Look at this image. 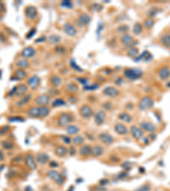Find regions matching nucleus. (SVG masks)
I'll return each instance as SVG.
<instances>
[{
    "mask_svg": "<svg viewBox=\"0 0 170 191\" xmlns=\"http://www.w3.org/2000/svg\"><path fill=\"white\" fill-rule=\"evenodd\" d=\"M50 108L49 106H38L34 105L29 108L27 114L31 118H45L50 114Z\"/></svg>",
    "mask_w": 170,
    "mask_h": 191,
    "instance_id": "obj_1",
    "label": "nucleus"
},
{
    "mask_svg": "<svg viewBox=\"0 0 170 191\" xmlns=\"http://www.w3.org/2000/svg\"><path fill=\"white\" fill-rule=\"evenodd\" d=\"M74 122L73 115L69 112H62L59 115V117L57 119V126L59 128H66L67 126L72 124Z\"/></svg>",
    "mask_w": 170,
    "mask_h": 191,
    "instance_id": "obj_2",
    "label": "nucleus"
},
{
    "mask_svg": "<svg viewBox=\"0 0 170 191\" xmlns=\"http://www.w3.org/2000/svg\"><path fill=\"white\" fill-rule=\"evenodd\" d=\"M47 177L52 180L55 183H56L58 185H61L63 183L65 182V177L60 172H58L56 170L51 169L47 172Z\"/></svg>",
    "mask_w": 170,
    "mask_h": 191,
    "instance_id": "obj_3",
    "label": "nucleus"
},
{
    "mask_svg": "<svg viewBox=\"0 0 170 191\" xmlns=\"http://www.w3.org/2000/svg\"><path fill=\"white\" fill-rule=\"evenodd\" d=\"M124 76L128 80H137L143 75V72L138 68H129L123 72Z\"/></svg>",
    "mask_w": 170,
    "mask_h": 191,
    "instance_id": "obj_4",
    "label": "nucleus"
},
{
    "mask_svg": "<svg viewBox=\"0 0 170 191\" xmlns=\"http://www.w3.org/2000/svg\"><path fill=\"white\" fill-rule=\"evenodd\" d=\"M154 100L150 96H144L139 102V109L141 111L149 110L153 107Z\"/></svg>",
    "mask_w": 170,
    "mask_h": 191,
    "instance_id": "obj_5",
    "label": "nucleus"
},
{
    "mask_svg": "<svg viewBox=\"0 0 170 191\" xmlns=\"http://www.w3.org/2000/svg\"><path fill=\"white\" fill-rule=\"evenodd\" d=\"M79 114L83 119L89 120L94 116L95 111L90 105H83L79 108Z\"/></svg>",
    "mask_w": 170,
    "mask_h": 191,
    "instance_id": "obj_6",
    "label": "nucleus"
},
{
    "mask_svg": "<svg viewBox=\"0 0 170 191\" xmlns=\"http://www.w3.org/2000/svg\"><path fill=\"white\" fill-rule=\"evenodd\" d=\"M24 162L25 165L29 168L30 170L34 171L38 168V163L36 162L35 157H33L32 154H26L24 156Z\"/></svg>",
    "mask_w": 170,
    "mask_h": 191,
    "instance_id": "obj_7",
    "label": "nucleus"
},
{
    "mask_svg": "<svg viewBox=\"0 0 170 191\" xmlns=\"http://www.w3.org/2000/svg\"><path fill=\"white\" fill-rule=\"evenodd\" d=\"M24 14H25V16L27 19L33 20L38 18V9L35 6H33V5H28V6H27V8L24 10Z\"/></svg>",
    "mask_w": 170,
    "mask_h": 191,
    "instance_id": "obj_8",
    "label": "nucleus"
},
{
    "mask_svg": "<svg viewBox=\"0 0 170 191\" xmlns=\"http://www.w3.org/2000/svg\"><path fill=\"white\" fill-rule=\"evenodd\" d=\"M34 102L38 106H49L51 104V97L49 94H40L35 99Z\"/></svg>",
    "mask_w": 170,
    "mask_h": 191,
    "instance_id": "obj_9",
    "label": "nucleus"
},
{
    "mask_svg": "<svg viewBox=\"0 0 170 191\" xmlns=\"http://www.w3.org/2000/svg\"><path fill=\"white\" fill-rule=\"evenodd\" d=\"M106 120V113L104 110H98L94 114V121L97 126H102Z\"/></svg>",
    "mask_w": 170,
    "mask_h": 191,
    "instance_id": "obj_10",
    "label": "nucleus"
},
{
    "mask_svg": "<svg viewBox=\"0 0 170 191\" xmlns=\"http://www.w3.org/2000/svg\"><path fill=\"white\" fill-rule=\"evenodd\" d=\"M98 139L103 144L106 145V146L112 145L114 143V141H115L113 136L112 134H108V133H100L98 135Z\"/></svg>",
    "mask_w": 170,
    "mask_h": 191,
    "instance_id": "obj_11",
    "label": "nucleus"
},
{
    "mask_svg": "<svg viewBox=\"0 0 170 191\" xmlns=\"http://www.w3.org/2000/svg\"><path fill=\"white\" fill-rule=\"evenodd\" d=\"M62 30L64 33L66 34L68 37H76L77 34V29L74 25L71 24L69 22H66L62 26Z\"/></svg>",
    "mask_w": 170,
    "mask_h": 191,
    "instance_id": "obj_12",
    "label": "nucleus"
},
{
    "mask_svg": "<svg viewBox=\"0 0 170 191\" xmlns=\"http://www.w3.org/2000/svg\"><path fill=\"white\" fill-rule=\"evenodd\" d=\"M40 83H41V79L38 75H33V76H30L27 82V86L32 90H36L38 87L40 86Z\"/></svg>",
    "mask_w": 170,
    "mask_h": 191,
    "instance_id": "obj_13",
    "label": "nucleus"
},
{
    "mask_svg": "<svg viewBox=\"0 0 170 191\" xmlns=\"http://www.w3.org/2000/svg\"><path fill=\"white\" fill-rule=\"evenodd\" d=\"M36 53H37V51H36L34 47L27 46L20 51V56L23 59L28 60V59H32V58L34 57L36 55Z\"/></svg>",
    "mask_w": 170,
    "mask_h": 191,
    "instance_id": "obj_14",
    "label": "nucleus"
},
{
    "mask_svg": "<svg viewBox=\"0 0 170 191\" xmlns=\"http://www.w3.org/2000/svg\"><path fill=\"white\" fill-rule=\"evenodd\" d=\"M140 128H141V130L145 133H147V134H153L155 133L157 129V127L156 125L151 123L150 122H142L140 124Z\"/></svg>",
    "mask_w": 170,
    "mask_h": 191,
    "instance_id": "obj_15",
    "label": "nucleus"
},
{
    "mask_svg": "<svg viewBox=\"0 0 170 191\" xmlns=\"http://www.w3.org/2000/svg\"><path fill=\"white\" fill-rule=\"evenodd\" d=\"M120 42L123 46H127V47H132V46L135 47V44H137V43H134V42H135L134 38L132 35L128 33L123 34L120 38Z\"/></svg>",
    "mask_w": 170,
    "mask_h": 191,
    "instance_id": "obj_16",
    "label": "nucleus"
},
{
    "mask_svg": "<svg viewBox=\"0 0 170 191\" xmlns=\"http://www.w3.org/2000/svg\"><path fill=\"white\" fill-rule=\"evenodd\" d=\"M129 132L132 135V137L135 140H140L143 139L144 137V132L142 131L141 128L140 127H138L137 125H133L130 127Z\"/></svg>",
    "mask_w": 170,
    "mask_h": 191,
    "instance_id": "obj_17",
    "label": "nucleus"
},
{
    "mask_svg": "<svg viewBox=\"0 0 170 191\" xmlns=\"http://www.w3.org/2000/svg\"><path fill=\"white\" fill-rule=\"evenodd\" d=\"M102 93H103L104 95L108 97V98H111V99H115L119 95V91H118V88H116L115 87L112 86H107L104 88Z\"/></svg>",
    "mask_w": 170,
    "mask_h": 191,
    "instance_id": "obj_18",
    "label": "nucleus"
},
{
    "mask_svg": "<svg viewBox=\"0 0 170 191\" xmlns=\"http://www.w3.org/2000/svg\"><path fill=\"white\" fill-rule=\"evenodd\" d=\"M92 18L89 14H81L77 19V24L79 26H86L90 24Z\"/></svg>",
    "mask_w": 170,
    "mask_h": 191,
    "instance_id": "obj_19",
    "label": "nucleus"
},
{
    "mask_svg": "<svg viewBox=\"0 0 170 191\" xmlns=\"http://www.w3.org/2000/svg\"><path fill=\"white\" fill-rule=\"evenodd\" d=\"M28 89L29 87L27 86V84H24V83L19 84V85L16 86V90H15L14 96L17 97V98H21L26 94H27Z\"/></svg>",
    "mask_w": 170,
    "mask_h": 191,
    "instance_id": "obj_20",
    "label": "nucleus"
},
{
    "mask_svg": "<svg viewBox=\"0 0 170 191\" xmlns=\"http://www.w3.org/2000/svg\"><path fill=\"white\" fill-rule=\"evenodd\" d=\"M105 153V148L100 144H95L91 147V155L93 157L97 158L101 156Z\"/></svg>",
    "mask_w": 170,
    "mask_h": 191,
    "instance_id": "obj_21",
    "label": "nucleus"
},
{
    "mask_svg": "<svg viewBox=\"0 0 170 191\" xmlns=\"http://www.w3.org/2000/svg\"><path fill=\"white\" fill-rule=\"evenodd\" d=\"M36 162L38 163V165L43 166L45 164H47L49 162V156L46 153L44 152H38L36 155Z\"/></svg>",
    "mask_w": 170,
    "mask_h": 191,
    "instance_id": "obj_22",
    "label": "nucleus"
},
{
    "mask_svg": "<svg viewBox=\"0 0 170 191\" xmlns=\"http://www.w3.org/2000/svg\"><path fill=\"white\" fill-rule=\"evenodd\" d=\"M114 131L118 135H127L129 132L127 126L123 124V123H121V122H118L114 126Z\"/></svg>",
    "mask_w": 170,
    "mask_h": 191,
    "instance_id": "obj_23",
    "label": "nucleus"
},
{
    "mask_svg": "<svg viewBox=\"0 0 170 191\" xmlns=\"http://www.w3.org/2000/svg\"><path fill=\"white\" fill-rule=\"evenodd\" d=\"M32 98H33L32 94H26V95L23 96V97L20 98L19 100L16 102L15 106H16V107H18V108H21V107H24L25 105H27L29 102L31 101Z\"/></svg>",
    "mask_w": 170,
    "mask_h": 191,
    "instance_id": "obj_24",
    "label": "nucleus"
},
{
    "mask_svg": "<svg viewBox=\"0 0 170 191\" xmlns=\"http://www.w3.org/2000/svg\"><path fill=\"white\" fill-rule=\"evenodd\" d=\"M158 77L162 81L168 80L170 77V67L166 66L162 67L158 72Z\"/></svg>",
    "mask_w": 170,
    "mask_h": 191,
    "instance_id": "obj_25",
    "label": "nucleus"
},
{
    "mask_svg": "<svg viewBox=\"0 0 170 191\" xmlns=\"http://www.w3.org/2000/svg\"><path fill=\"white\" fill-rule=\"evenodd\" d=\"M78 152L81 156L87 157L91 155V146L88 143H83L80 146V148L78 149Z\"/></svg>",
    "mask_w": 170,
    "mask_h": 191,
    "instance_id": "obj_26",
    "label": "nucleus"
},
{
    "mask_svg": "<svg viewBox=\"0 0 170 191\" xmlns=\"http://www.w3.org/2000/svg\"><path fill=\"white\" fill-rule=\"evenodd\" d=\"M68 154V149L64 145H58L55 149V155L59 157H64Z\"/></svg>",
    "mask_w": 170,
    "mask_h": 191,
    "instance_id": "obj_27",
    "label": "nucleus"
},
{
    "mask_svg": "<svg viewBox=\"0 0 170 191\" xmlns=\"http://www.w3.org/2000/svg\"><path fill=\"white\" fill-rule=\"evenodd\" d=\"M160 43L166 48H170V33H163L160 38Z\"/></svg>",
    "mask_w": 170,
    "mask_h": 191,
    "instance_id": "obj_28",
    "label": "nucleus"
},
{
    "mask_svg": "<svg viewBox=\"0 0 170 191\" xmlns=\"http://www.w3.org/2000/svg\"><path fill=\"white\" fill-rule=\"evenodd\" d=\"M80 132V128L79 127L76 126L74 124H71L67 126L66 128V134L70 135V136H75L77 134Z\"/></svg>",
    "mask_w": 170,
    "mask_h": 191,
    "instance_id": "obj_29",
    "label": "nucleus"
},
{
    "mask_svg": "<svg viewBox=\"0 0 170 191\" xmlns=\"http://www.w3.org/2000/svg\"><path fill=\"white\" fill-rule=\"evenodd\" d=\"M118 118L124 123H131L133 121L132 116L128 112H121L118 116Z\"/></svg>",
    "mask_w": 170,
    "mask_h": 191,
    "instance_id": "obj_30",
    "label": "nucleus"
},
{
    "mask_svg": "<svg viewBox=\"0 0 170 191\" xmlns=\"http://www.w3.org/2000/svg\"><path fill=\"white\" fill-rule=\"evenodd\" d=\"M13 76H14V78L15 80L21 81V80H23L24 78L27 77V72H26V70H24V69H17L14 72V75Z\"/></svg>",
    "mask_w": 170,
    "mask_h": 191,
    "instance_id": "obj_31",
    "label": "nucleus"
},
{
    "mask_svg": "<svg viewBox=\"0 0 170 191\" xmlns=\"http://www.w3.org/2000/svg\"><path fill=\"white\" fill-rule=\"evenodd\" d=\"M65 89L67 93L70 94H77L79 91V88L76 84L75 82H69L65 87Z\"/></svg>",
    "mask_w": 170,
    "mask_h": 191,
    "instance_id": "obj_32",
    "label": "nucleus"
},
{
    "mask_svg": "<svg viewBox=\"0 0 170 191\" xmlns=\"http://www.w3.org/2000/svg\"><path fill=\"white\" fill-rule=\"evenodd\" d=\"M49 82L51 83V85L55 88H58L62 84V79L61 76H57V75H52L49 77Z\"/></svg>",
    "mask_w": 170,
    "mask_h": 191,
    "instance_id": "obj_33",
    "label": "nucleus"
},
{
    "mask_svg": "<svg viewBox=\"0 0 170 191\" xmlns=\"http://www.w3.org/2000/svg\"><path fill=\"white\" fill-rule=\"evenodd\" d=\"M15 65H16V66H18L20 69H27V68H28L30 66V62H29L27 60H26V59H20L18 60L16 63H15Z\"/></svg>",
    "mask_w": 170,
    "mask_h": 191,
    "instance_id": "obj_34",
    "label": "nucleus"
},
{
    "mask_svg": "<svg viewBox=\"0 0 170 191\" xmlns=\"http://www.w3.org/2000/svg\"><path fill=\"white\" fill-rule=\"evenodd\" d=\"M61 38L58 35H55V34H52L48 38V42L52 45L59 44L61 43Z\"/></svg>",
    "mask_w": 170,
    "mask_h": 191,
    "instance_id": "obj_35",
    "label": "nucleus"
},
{
    "mask_svg": "<svg viewBox=\"0 0 170 191\" xmlns=\"http://www.w3.org/2000/svg\"><path fill=\"white\" fill-rule=\"evenodd\" d=\"M84 137L83 135H80V134H77L75 135L72 139H71V142L73 143L74 145H82L84 143Z\"/></svg>",
    "mask_w": 170,
    "mask_h": 191,
    "instance_id": "obj_36",
    "label": "nucleus"
},
{
    "mask_svg": "<svg viewBox=\"0 0 170 191\" xmlns=\"http://www.w3.org/2000/svg\"><path fill=\"white\" fill-rule=\"evenodd\" d=\"M127 54L129 57L134 58V59H136V58L139 56V49H138L136 47H134V46L129 47L128 49Z\"/></svg>",
    "mask_w": 170,
    "mask_h": 191,
    "instance_id": "obj_37",
    "label": "nucleus"
},
{
    "mask_svg": "<svg viewBox=\"0 0 170 191\" xmlns=\"http://www.w3.org/2000/svg\"><path fill=\"white\" fill-rule=\"evenodd\" d=\"M143 28H144V26L141 23L136 22L133 26V33L134 35H140L143 32Z\"/></svg>",
    "mask_w": 170,
    "mask_h": 191,
    "instance_id": "obj_38",
    "label": "nucleus"
},
{
    "mask_svg": "<svg viewBox=\"0 0 170 191\" xmlns=\"http://www.w3.org/2000/svg\"><path fill=\"white\" fill-rule=\"evenodd\" d=\"M66 102L63 99H61V98H57L55 100L51 102V106L55 108V107H61V106H64L66 105Z\"/></svg>",
    "mask_w": 170,
    "mask_h": 191,
    "instance_id": "obj_39",
    "label": "nucleus"
},
{
    "mask_svg": "<svg viewBox=\"0 0 170 191\" xmlns=\"http://www.w3.org/2000/svg\"><path fill=\"white\" fill-rule=\"evenodd\" d=\"M1 146L4 149H6V150H9V149H11L14 147V143H12L10 140H4L1 142Z\"/></svg>",
    "mask_w": 170,
    "mask_h": 191,
    "instance_id": "obj_40",
    "label": "nucleus"
},
{
    "mask_svg": "<svg viewBox=\"0 0 170 191\" xmlns=\"http://www.w3.org/2000/svg\"><path fill=\"white\" fill-rule=\"evenodd\" d=\"M154 24H155V21L152 18H148V19L145 20V21H144V26L147 30H151L153 27Z\"/></svg>",
    "mask_w": 170,
    "mask_h": 191,
    "instance_id": "obj_41",
    "label": "nucleus"
},
{
    "mask_svg": "<svg viewBox=\"0 0 170 191\" xmlns=\"http://www.w3.org/2000/svg\"><path fill=\"white\" fill-rule=\"evenodd\" d=\"M70 66H71V69H73V70L76 71V72H83V70L80 66H77V64L73 60H71V61H70Z\"/></svg>",
    "mask_w": 170,
    "mask_h": 191,
    "instance_id": "obj_42",
    "label": "nucleus"
},
{
    "mask_svg": "<svg viewBox=\"0 0 170 191\" xmlns=\"http://www.w3.org/2000/svg\"><path fill=\"white\" fill-rule=\"evenodd\" d=\"M128 30H129L128 26H127V25H121V26H119L118 28H117V32H119V33L125 34Z\"/></svg>",
    "mask_w": 170,
    "mask_h": 191,
    "instance_id": "obj_43",
    "label": "nucleus"
},
{
    "mask_svg": "<svg viewBox=\"0 0 170 191\" xmlns=\"http://www.w3.org/2000/svg\"><path fill=\"white\" fill-rule=\"evenodd\" d=\"M61 5L62 7L66 8V9H68V10H71L73 8V4L71 3V1H62L61 3Z\"/></svg>",
    "mask_w": 170,
    "mask_h": 191,
    "instance_id": "obj_44",
    "label": "nucleus"
},
{
    "mask_svg": "<svg viewBox=\"0 0 170 191\" xmlns=\"http://www.w3.org/2000/svg\"><path fill=\"white\" fill-rule=\"evenodd\" d=\"M151 187L150 184H144V185H142L140 186V188H138L135 191H151Z\"/></svg>",
    "mask_w": 170,
    "mask_h": 191,
    "instance_id": "obj_45",
    "label": "nucleus"
},
{
    "mask_svg": "<svg viewBox=\"0 0 170 191\" xmlns=\"http://www.w3.org/2000/svg\"><path fill=\"white\" fill-rule=\"evenodd\" d=\"M10 130V126H4L0 128V135H5V134L9 133Z\"/></svg>",
    "mask_w": 170,
    "mask_h": 191,
    "instance_id": "obj_46",
    "label": "nucleus"
},
{
    "mask_svg": "<svg viewBox=\"0 0 170 191\" xmlns=\"http://www.w3.org/2000/svg\"><path fill=\"white\" fill-rule=\"evenodd\" d=\"M98 88H99V84H97V83H95V84H93V85H88V86L84 87V90H95V89H97Z\"/></svg>",
    "mask_w": 170,
    "mask_h": 191,
    "instance_id": "obj_47",
    "label": "nucleus"
},
{
    "mask_svg": "<svg viewBox=\"0 0 170 191\" xmlns=\"http://www.w3.org/2000/svg\"><path fill=\"white\" fill-rule=\"evenodd\" d=\"M9 122H24L25 120L23 118H21L20 116H12V117H10L9 118Z\"/></svg>",
    "mask_w": 170,
    "mask_h": 191,
    "instance_id": "obj_48",
    "label": "nucleus"
},
{
    "mask_svg": "<svg viewBox=\"0 0 170 191\" xmlns=\"http://www.w3.org/2000/svg\"><path fill=\"white\" fill-rule=\"evenodd\" d=\"M62 140H63V142L66 144H70L71 143V139L70 137H68V136H62Z\"/></svg>",
    "mask_w": 170,
    "mask_h": 191,
    "instance_id": "obj_49",
    "label": "nucleus"
},
{
    "mask_svg": "<svg viewBox=\"0 0 170 191\" xmlns=\"http://www.w3.org/2000/svg\"><path fill=\"white\" fill-rule=\"evenodd\" d=\"M76 153H77V149L74 146H71L70 149H68V154L70 155V156H75Z\"/></svg>",
    "mask_w": 170,
    "mask_h": 191,
    "instance_id": "obj_50",
    "label": "nucleus"
},
{
    "mask_svg": "<svg viewBox=\"0 0 170 191\" xmlns=\"http://www.w3.org/2000/svg\"><path fill=\"white\" fill-rule=\"evenodd\" d=\"M49 167H51V168H54V167H59V163L55 162V161H51L50 162H49Z\"/></svg>",
    "mask_w": 170,
    "mask_h": 191,
    "instance_id": "obj_51",
    "label": "nucleus"
},
{
    "mask_svg": "<svg viewBox=\"0 0 170 191\" xmlns=\"http://www.w3.org/2000/svg\"><path fill=\"white\" fill-rule=\"evenodd\" d=\"M104 106H105V110H111V109L112 108V105L110 102H106V103L104 105Z\"/></svg>",
    "mask_w": 170,
    "mask_h": 191,
    "instance_id": "obj_52",
    "label": "nucleus"
},
{
    "mask_svg": "<svg viewBox=\"0 0 170 191\" xmlns=\"http://www.w3.org/2000/svg\"><path fill=\"white\" fill-rule=\"evenodd\" d=\"M0 41L2 43H5L7 41V38L5 37V34H3L2 32H0Z\"/></svg>",
    "mask_w": 170,
    "mask_h": 191,
    "instance_id": "obj_53",
    "label": "nucleus"
},
{
    "mask_svg": "<svg viewBox=\"0 0 170 191\" xmlns=\"http://www.w3.org/2000/svg\"><path fill=\"white\" fill-rule=\"evenodd\" d=\"M46 40V38L44 37V36H42V37H40L39 38H38L37 40H36V43H42V42H44Z\"/></svg>",
    "mask_w": 170,
    "mask_h": 191,
    "instance_id": "obj_54",
    "label": "nucleus"
},
{
    "mask_svg": "<svg viewBox=\"0 0 170 191\" xmlns=\"http://www.w3.org/2000/svg\"><path fill=\"white\" fill-rule=\"evenodd\" d=\"M5 4H4L3 2H1V1H0V14H2V13L5 11Z\"/></svg>",
    "mask_w": 170,
    "mask_h": 191,
    "instance_id": "obj_55",
    "label": "nucleus"
},
{
    "mask_svg": "<svg viewBox=\"0 0 170 191\" xmlns=\"http://www.w3.org/2000/svg\"><path fill=\"white\" fill-rule=\"evenodd\" d=\"M123 79L121 78V77H118L116 80H115V83L117 84V85H121L122 83H123Z\"/></svg>",
    "mask_w": 170,
    "mask_h": 191,
    "instance_id": "obj_56",
    "label": "nucleus"
},
{
    "mask_svg": "<svg viewBox=\"0 0 170 191\" xmlns=\"http://www.w3.org/2000/svg\"><path fill=\"white\" fill-rule=\"evenodd\" d=\"M36 33V30L35 29H33V31L32 32H30L28 34H27V38H32L33 36V34H35Z\"/></svg>",
    "mask_w": 170,
    "mask_h": 191,
    "instance_id": "obj_57",
    "label": "nucleus"
},
{
    "mask_svg": "<svg viewBox=\"0 0 170 191\" xmlns=\"http://www.w3.org/2000/svg\"><path fill=\"white\" fill-rule=\"evenodd\" d=\"M5 154L4 152L0 149V162H3V161H5Z\"/></svg>",
    "mask_w": 170,
    "mask_h": 191,
    "instance_id": "obj_58",
    "label": "nucleus"
},
{
    "mask_svg": "<svg viewBox=\"0 0 170 191\" xmlns=\"http://www.w3.org/2000/svg\"><path fill=\"white\" fill-rule=\"evenodd\" d=\"M0 75H1V71H0Z\"/></svg>",
    "mask_w": 170,
    "mask_h": 191,
    "instance_id": "obj_59",
    "label": "nucleus"
}]
</instances>
